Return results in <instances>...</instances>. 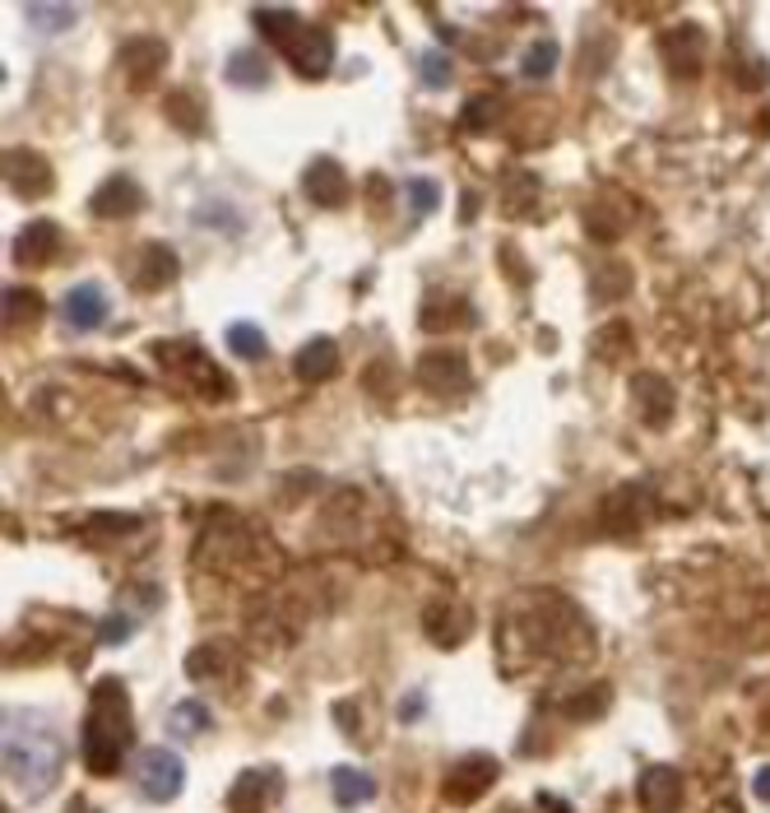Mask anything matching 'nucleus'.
<instances>
[{"label":"nucleus","mask_w":770,"mask_h":813,"mask_svg":"<svg viewBox=\"0 0 770 813\" xmlns=\"http://www.w3.org/2000/svg\"><path fill=\"white\" fill-rule=\"evenodd\" d=\"M5 182L14 196H47L51 191V163L33 149H10L5 153Z\"/></svg>","instance_id":"5"},{"label":"nucleus","mask_w":770,"mask_h":813,"mask_svg":"<svg viewBox=\"0 0 770 813\" xmlns=\"http://www.w3.org/2000/svg\"><path fill=\"white\" fill-rule=\"evenodd\" d=\"M302 191L321 205V209H340L348 201V172L334 163V159H315L307 172H302Z\"/></svg>","instance_id":"7"},{"label":"nucleus","mask_w":770,"mask_h":813,"mask_svg":"<svg viewBox=\"0 0 770 813\" xmlns=\"http://www.w3.org/2000/svg\"><path fill=\"white\" fill-rule=\"evenodd\" d=\"M66 767L61 730L43 711H5V777L24 800H43Z\"/></svg>","instance_id":"1"},{"label":"nucleus","mask_w":770,"mask_h":813,"mask_svg":"<svg viewBox=\"0 0 770 813\" xmlns=\"http://www.w3.org/2000/svg\"><path fill=\"white\" fill-rule=\"evenodd\" d=\"M79 19L74 5H28V24L43 33V37H56V33H66L70 24Z\"/></svg>","instance_id":"22"},{"label":"nucleus","mask_w":770,"mask_h":813,"mask_svg":"<svg viewBox=\"0 0 770 813\" xmlns=\"http://www.w3.org/2000/svg\"><path fill=\"white\" fill-rule=\"evenodd\" d=\"M182 786H186L182 758H176L172 748H145V758H140V790H145V800L168 804V800L182 795Z\"/></svg>","instance_id":"4"},{"label":"nucleus","mask_w":770,"mask_h":813,"mask_svg":"<svg viewBox=\"0 0 770 813\" xmlns=\"http://www.w3.org/2000/svg\"><path fill=\"white\" fill-rule=\"evenodd\" d=\"M228 80L232 84H242V89H261V84H269V61L255 47H242V51H232L228 56Z\"/></svg>","instance_id":"19"},{"label":"nucleus","mask_w":770,"mask_h":813,"mask_svg":"<svg viewBox=\"0 0 770 813\" xmlns=\"http://www.w3.org/2000/svg\"><path fill=\"white\" fill-rule=\"evenodd\" d=\"M752 790H757V800H766V804H770V767H761L757 777H752Z\"/></svg>","instance_id":"29"},{"label":"nucleus","mask_w":770,"mask_h":813,"mask_svg":"<svg viewBox=\"0 0 770 813\" xmlns=\"http://www.w3.org/2000/svg\"><path fill=\"white\" fill-rule=\"evenodd\" d=\"M126 637H130L126 618H112V623H103V642H126Z\"/></svg>","instance_id":"28"},{"label":"nucleus","mask_w":770,"mask_h":813,"mask_svg":"<svg viewBox=\"0 0 770 813\" xmlns=\"http://www.w3.org/2000/svg\"><path fill=\"white\" fill-rule=\"evenodd\" d=\"M61 317H66L70 331H97V325L107 321V294L97 284H79L66 294Z\"/></svg>","instance_id":"9"},{"label":"nucleus","mask_w":770,"mask_h":813,"mask_svg":"<svg viewBox=\"0 0 770 813\" xmlns=\"http://www.w3.org/2000/svg\"><path fill=\"white\" fill-rule=\"evenodd\" d=\"M43 317V298H37V288H10L5 294V325L19 331V325H33Z\"/></svg>","instance_id":"21"},{"label":"nucleus","mask_w":770,"mask_h":813,"mask_svg":"<svg viewBox=\"0 0 770 813\" xmlns=\"http://www.w3.org/2000/svg\"><path fill=\"white\" fill-rule=\"evenodd\" d=\"M552 66H558V43H552V37L529 43V51L520 56V75H525V80H548Z\"/></svg>","instance_id":"23"},{"label":"nucleus","mask_w":770,"mask_h":813,"mask_svg":"<svg viewBox=\"0 0 770 813\" xmlns=\"http://www.w3.org/2000/svg\"><path fill=\"white\" fill-rule=\"evenodd\" d=\"M145 205V191L135 186L130 178H112V182H103L93 191V201H89V209L97 219H130L135 209Z\"/></svg>","instance_id":"11"},{"label":"nucleus","mask_w":770,"mask_h":813,"mask_svg":"<svg viewBox=\"0 0 770 813\" xmlns=\"http://www.w3.org/2000/svg\"><path fill=\"white\" fill-rule=\"evenodd\" d=\"M334 363H340V348L330 340H311L298 348V377L302 381H325L334 373Z\"/></svg>","instance_id":"17"},{"label":"nucleus","mask_w":770,"mask_h":813,"mask_svg":"<svg viewBox=\"0 0 770 813\" xmlns=\"http://www.w3.org/2000/svg\"><path fill=\"white\" fill-rule=\"evenodd\" d=\"M228 348H232L237 358H246V363H255V358L269 354L265 331H261V325H251V321H232V325H228Z\"/></svg>","instance_id":"20"},{"label":"nucleus","mask_w":770,"mask_h":813,"mask_svg":"<svg viewBox=\"0 0 770 813\" xmlns=\"http://www.w3.org/2000/svg\"><path fill=\"white\" fill-rule=\"evenodd\" d=\"M404 196H409V209H413V219H427L432 209L441 205V191L432 186L427 178H413V182L404 186Z\"/></svg>","instance_id":"24"},{"label":"nucleus","mask_w":770,"mask_h":813,"mask_svg":"<svg viewBox=\"0 0 770 813\" xmlns=\"http://www.w3.org/2000/svg\"><path fill=\"white\" fill-rule=\"evenodd\" d=\"M209 725V711L200 702H182L172 715H168V730L172 734H195V730H205Z\"/></svg>","instance_id":"25"},{"label":"nucleus","mask_w":770,"mask_h":813,"mask_svg":"<svg viewBox=\"0 0 770 813\" xmlns=\"http://www.w3.org/2000/svg\"><path fill=\"white\" fill-rule=\"evenodd\" d=\"M176 256H172V247H163V242H149V247H140V265H135V284L140 288H168L172 279H176Z\"/></svg>","instance_id":"14"},{"label":"nucleus","mask_w":770,"mask_h":813,"mask_svg":"<svg viewBox=\"0 0 770 813\" xmlns=\"http://www.w3.org/2000/svg\"><path fill=\"white\" fill-rule=\"evenodd\" d=\"M636 800L645 813H678L682 809V777L674 767H650L636 786Z\"/></svg>","instance_id":"8"},{"label":"nucleus","mask_w":770,"mask_h":813,"mask_svg":"<svg viewBox=\"0 0 770 813\" xmlns=\"http://www.w3.org/2000/svg\"><path fill=\"white\" fill-rule=\"evenodd\" d=\"M492 122V99H473L464 112V126H487Z\"/></svg>","instance_id":"27"},{"label":"nucleus","mask_w":770,"mask_h":813,"mask_svg":"<svg viewBox=\"0 0 770 813\" xmlns=\"http://www.w3.org/2000/svg\"><path fill=\"white\" fill-rule=\"evenodd\" d=\"M274 800H279V777H274V771H246V777H237L228 809L232 813H265Z\"/></svg>","instance_id":"12"},{"label":"nucleus","mask_w":770,"mask_h":813,"mask_svg":"<svg viewBox=\"0 0 770 813\" xmlns=\"http://www.w3.org/2000/svg\"><path fill=\"white\" fill-rule=\"evenodd\" d=\"M255 28H261L269 43L307 75V80H321V75H330V66H334V37L325 28L302 24L292 10H269V5L255 10Z\"/></svg>","instance_id":"3"},{"label":"nucleus","mask_w":770,"mask_h":813,"mask_svg":"<svg viewBox=\"0 0 770 813\" xmlns=\"http://www.w3.org/2000/svg\"><path fill=\"white\" fill-rule=\"evenodd\" d=\"M492 781H497V763L492 758H479V753H473V758H464V763H456V771H450L446 777V800L450 804H473L483 795V790H492Z\"/></svg>","instance_id":"6"},{"label":"nucleus","mask_w":770,"mask_h":813,"mask_svg":"<svg viewBox=\"0 0 770 813\" xmlns=\"http://www.w3.org/2000/svg\"><path fill=\"white\" fill-rule=\"evenodd\" d=\"M330 790H334V800H340L344 809H353V804H363V800L377 795V781H371L367 771H358V767H340L330 777Z\"/></svg>","instance_id":"18"},{"label":"nucleus","mask_w":770,"mask_h":813,"mask_svg":"<svg viewBox=\"0 0 770 813\" xmlns=\"http://www.w3.org/2000/svg\"><path fill=\"white\" fill-rule=\"evenodd\" d=\"M418 373L427 381V391H460V386H469L464 354H427Z\"/></svg>","instance_id":"16"},{"label":"nucleus","mask_w":770,"mask_h":813,"mask_svg":"<svg viewBox=\"0 0 770 813\" xmlns=\"http://www.w3.org/2000/svg\"><path fill=\"white\" fill-rule=\"evenodd\" d=\"M130 740H135L130 697H126L122 679H103L93 688V702L84 715V763L93 777H112V771L122 767Z\"/></svg>","instance_id":"2"},{"label":"nucleus","mask_w":770,"mask_h":813,"mask_svg":"<svg viewBox=\"0 0 770 813\" xmlns=\"http://www.w3.org/2000/svg\"><path fill=\"white\" fill-rule=\"evenodd\" d=\"M423 84H427V89L450 84V56H441V51H423Z\"/></svg>","instance_id":"26"},{"label":"nucleus","mask_w":770,"mask_h":813,"mask_svg":"<svg viewBox=\"0 0 770 813\" xmlns=\"http://www.w3.org/2000/svg\"><path fill=\"white\" fill-rule=\"evenodd\" d=\"M51 256H61V228H56L51 219H33L14 238V261L19 265H47Z\"/></svg>","instance_id":"10"},{"label":"nucleus","mask_w":770,"mask_h":813,"mask_svg":"<svg viewBox=\"0 0 770 813\" xmlns=\"http://www.w3.org/2000/svg\"><path fill=\"white\" fill-rule=\"evenodd\" d=\"M701 51H705V43H701V28H674L664 37V61L674 66V75H697L701 70Z\"/></svg>","instance_id":"15"},{"label":"nucleus","mask_w":770,"mask_h":813,"mask_svg":"<svg viewBox=\"0 0 770 813\" xmlns=\"http://www.w3.org/2000/svg\"><path fill=\"white\" fill-rule=\"evenodd\" d=\"M168 61V47L163 43H153V37H140V43H130L122 51V70H126V80L140 89V84H153L158 80V70H163Z\"/></svg>","instance_id":"13"}]
</instances>
